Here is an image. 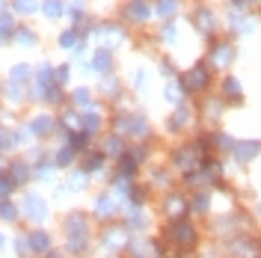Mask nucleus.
I'll list each match as a JSON object with an SVG mask.
<instances>
[{
  "label": "nucleus",
  "mask_w": 261,
  "mask_h": 258,
  "mask_svg": "<svg viewBox=\"0 0 261 258\" xmlns=\"http://www.w3.org/2000/svg\"><path fill=\"white\" fill-rule=\"evenodd\" d=\"M163 241L169 246H175L178 252H193L199 241H202V231L193 223V217H184V220H166L163 226Z\"/></svg>",
  "instance_id": "f257e3e1"
},
{
  "label": "nucleus",
  "mask_w": 261,
  "mask_h": 258,
  "mask_svg": "<svg viewBox=\"0 0 261 258\" xmlns=\"http://www.w3.org/2000/svg\"><path fill=\"white\" fill-rule=\"evenodd\" d=\"M252 220L244 211H223V214H211V235L217 241H228L241 231H249Z\"/></svg>",
  "instance_id": "f03ea898"
},
{
  "label": "nucleus",
  "mask_w": 261,
  "mask_h": 258,
  "mask_svg": "<svg viewBox=\"0 0 261 258\" xmlns=\"http://www.w3.org/2000/svg\"><path fill=\"white\" fill-rule=\"evenodd\" d=\"M223 255L226 258H261V235H255L249 228V231H241V235L223 241Z\"/></svg>",
  "instance_id": "7ed1b4c3"
},
{
  "label": "nucleus",
  "mask_w": 261,
  "mask_h": 258,
  "mask_svg": "<svg viewBox=\"0 0 261 258\" xmlns=\"http://www.w3.org/2000/svg\"><path fill=\"white\" fill-rule=\"evenodd\" d=\"M161 211L166 220H184V217H190V196H184L181 190H169L163 196Z\"/></svg>",
  "instance_id": "20e7f679"
},
{
  "label": "nucleus",
  "mask_w": 261,
  "mask_h": 258,
  "mask_svg": "<svg viewBox=\"0 0 261 258\" xmlns=\"http://www.w3.org/2000/svg\"><path fill=\"white\" fill-rule=\"evenodd\" d=\"M214 214V196L211 190H196L190 196V217H211Z\"/></svg>",
  "instance_id": "39448f33"
},
{
  "label": "nucleus",
  "mask_w": 261,
  "mask_h": 258,
  "mask_svg": "<svg viewBox=\"0 0 261 258\" xmlns=\"http://www.w3.org/2000/svg\"><path fill=\"white\" fill-rule=\"evenodd\" d=\"M24 217L27 220H33V223H45L48 220V205H45V199H39L36 193H27V199H24Z\"/></svg>",
  "instance_id": "423d86ee"
},
{
  "label": "nucleus",
  "mask_w": 261,
  "mask_h": 258,
  "mask_svg": "<svg viewBox=\"0 0 261 258\" xmlns=\"http://www.w3.org/2000/svg\"><path fill=\"white\" fill-rule=\"evenodd\" d=\"M95 217L104 220V223H116V217H119V199L116 196H98Z\"/></svg>",
  "instance_id": "0eeeda50"
},
{
  "label": "nucleus",
  "mask_w": 261,
  "mask_h": 258,
  "mask_svg": "<svg viewBox=\"0 0 261 258\" xmlns=\"http://www.w3.org/2000/svg\"><path fill=\"white\" fill-rule=\"evenodd\" d=\"M122 223H125V228H128L130 235H143V231H148V223L151 220H148V214L143 208H130Z\"/></svg>",
  "instance_id": "6e6552de"
},
{
  "label": "nucleus",
  "mask_w": 261,
  "mask_h": 258,
  "mask_svg": "<svg viewBox=\"0 0 261 258\" xmlns=\"http://www.w3.org/2000/svg\"><path fill=\"white\" fill-rule=\"evenodd\" d=\"M27 246H30V255H48L54 241H50L48 231H27Z\"/></svg>",
  "instance_id": "1a4fd4ad"
},
{
  "label": "nucleus",
  "mask_w": 261,
  "mask_h": 258,
  "mask_svg": "<svg viewBox=\"0 0 261 258\" xmlns=\"http://www.w3.org/2000/svg\"><path fill=\"white\" fill-rule=\"evenodd\" d=\"M258 154H261V143H258V140H244V143L234 145V158H238L241 163L255 161Z\"/></svg>",
  "instance_id": "9d476101"
},
{
  "label": "nucleus",
  "mask_w": 261,
  "mask_h": 258,
  "mask_svg": "<svg viewBox=\"0 0 261 258\" xmlns=\"http://www.w3.org/2000/svg\"><path fill=\"white\" fill-rule=\"evenodd\" d=\"M208 81H211V74H208V65H196L193 71L187 74V89L199 92V89H205V86H208Z\"/></svg>",
  "instance_id": "9b49d317"
},
{
  "label": "nucleus",
  "mask_w": 261,
  "mask_h": 258,
  "mask_svg": "<svg viewBox=\"0 0 261 258\" xmlns=\"http://www.w3.org/2000/svg\"><path fill=\"white\" fill-rule=\"evenodd\" d=\"M9 178H12L15 184L30 181V166H27V163H12V166H9Z\"/></svg>",
  "instance_id": "f8f14e48"
},
{
  "label": "nucleus",
  "mask_w": 261,
  "mask_h": 258,
  "mask_svg": "<svg viewBox=\"0 0 261 258\" xmlns=\"http://www.w3.org/2000/svg\"><path fill=\"white\" fill-rule=\"evenodd\" d=\"M18 214H21V211H18L9 199H3V202H0V220H3V223H15Z\"/></svg>",
  "instance_id": "ddd939ff"
},
{
  "label": "nucleus",
  "mask_w": 261,
  "mask_h": 258,
  "mask_svg": "<svg viewBox=\"0 0 261 258\" xmlns=\"http://www.w3.org/2000/svg\"><path fill=\"white\" fill-rule=\"evenodd\" d=\"M231 57H234V48H231V45H217V48H214V60L223 65V68L231 63Z\"/></svg>",
  "instance_id": "4468645a"
},
{
  "label": "nucleus",
  "mask_w": 261,
  "mask_h": 258,
  "mask_svg": "<svg viewBox=\"0 0 261 258\" xmlns=\"http://www.w3.org/2000/svg\"><path fill=\"white\" fill-rule=\"evenodd\" d=\"M15 181H12V178L6 175V172H0V202H3V199H9V196L15 193Z\"/></svg>",
  "instance_id": "2eb2a0df"
},
{
  "label": "nucleus",
  "mask_w": 261,
  "mask_h": 258,
  "mask_svg": "<svg viewBox=\"0 0 261 258\" xmlns=\"http://www.w3.org/2000/svg\"><path fill=\"white\" fill-rule=\"evenodd\" d=\"M223 92H226V98H231V101H241V83L234 81V78H226V81H223Z\"/></svg>",
  "instance_id": "dca6fc26"
},
{
  "label": "nucleus",
  "mask_w": 261,
  "mask_h": 258,
  "mask_svg": "<svg viewBox=\"0 0 261 258\" xmlns=\"http://www.w3.org/2000/svg\"><path fill=\"white\" fill-rule=\"evenodd\" d=\"M199 27H202L205 33L214 30V15H211V12H199Z\"/></svg>",
  "instance_id": "f3484780"
},
{
  "label": "nucleus",
  "mask_w": 261,
  "mask_h": 258,
  "mask_svg": "<svg viewBox=\"0 0 261 258\" xmlns=\"http://www.w3.org/2000/svg\"><path fill=\"white\" fill-rule=\"evenodd\" d=\"M98 163H104V158H101V154H92L89 161L83 163V172H95V169H98Z\"/></svg>",
  "instance_id": "a211bd4d"
},
{
  "label": "nucleus",
  "mask_w": 261,
  "mask_h": 258,
  "mask_svg": "<svg viewBox=\"0 0 261 258\" xmlns=\"http://www.w3.org/2000/svg\"><path fill=\"white\" fill-rule=\"evenodd\" d=\"M158 12H161V15H172V12H175V0H163L161 6H158Z\"/></svg>",
  "instance_id": "6ab92c4d"
},
{
  "label": "nucleus",
  "mask_w": 261,
  "mask_h": 258,
  "mask_svg": "<svg viewBox=\"0 0 261 258\" xmlns=\"http://www.w3.org/2000/svg\"><path fill=\"white\" fill-rule=\"evenodd\" d=\"M45 258H63V255H60V252H48Z\"/></svg>",
  "instance_id": "aec40b11"
},
{
  "label": "nucleus",
  "mask_w": 261,
  "mask_h": 258,
  "mask_svg": "<svg viewBox=\"0 0 261 258\" xmlns=\"http://www.w3.org/2000/svg\"><path fill=\"white\" fill-rule=\"evenodd\" d=\"M3 243H6V238H3V235H0V246H3Z\"/></svg>",
  "instance_id": "412c9836"
},
{
  "label": "nucleus",
  "mask_w": 261,
  "mask_h": 258,
  "mask_svg": "<svg viewBox=\"0 0 261 258\" xmlns=\"http://www.w3.org/2000/svg\"><path fill=\"white\" fill-rule=\"evenodd\" d=\"M258 217H261V205H258Z\"/></svg>",
  "instance_id": "4be33fe9"
}]
</instances>
